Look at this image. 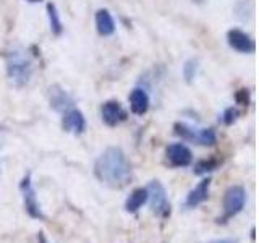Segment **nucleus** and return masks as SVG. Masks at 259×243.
<instances>
[{"instance_id": "nucleus-1", "label": "nucleus", "mask_w": 259, "mask_h": 243, "mask_svg": "<svg viewBox=\"0 0 259 243\" xmlns=\"http://www.w3.org/2000/svg\"><path fill=\"white\" fill-rule=\"evenodd\" d=\"M94 174L97 180L110 188H123L132 178V164L128 162L121 148L110 146L97 157Z\"/></svg>"}, {"instance_id": "nucleus-2", "label": "nucleus", "mask_w": 259, "mask_h": 243, "mask_svg": "<svg viewBox=\"0 0 259 243\" xmlns=\"http://www.w3.org/2000/svg\"><path fill=\"white\" fill-rule=\"evenodd\" d=\"M5 67H7V76L15 86L20 88L29 83L32 75V63L26 54L16 51V49L7 52Z\"/></svg>"}, {"instance_id": "nucleus-3", "label": "nucleus", "mask_w": 259, "mask_h": 243, "mask_svg": "<svg viewBox=\"0 0 259 243\" xmlns=\"http://www.w3.org/2000/svg\"><path fill=\"white\" fill-rule=\"evenodd\" d=\"M246 205V190L240 185L227 188L224 194V216L217 219V224H225L238 216Z\"/></svg>"}, {"instance_id": "nucleus-4", "label": "nucleus", "mask_w": 259, "mask_h": 243, "mask_svg": "<svg viewBox=\"0 0 259 243\" xmlns=\"http://www.w3.org/2000/svg\"><path fill=\"white\" fill-rule=\"evenodd\" d=\"M148 188V201L151 205V211L157 217L167 219L170 216V201L167 196V191L159 180H151V183L146 186Z\"/></svg>"}, {"instance_id": "nucleus-5", "label": "nucleus", "mask_w": 259, "mask_h": 243, "mask_svg": "<svg viewBox=\"0 0 259 243\" xmlns=\"http://www.w3.org/2000/svg\"><path fill=\"white\" fill-rule=\"evenodd\" d=\"M20 190L23 193V202H24V209L26 213L29 214V217L32 219H39V221H44L46 216L42 213V209L39 206V201L36 196V191L32 188V183H31V174L24 175L23 180L20 183Z\"/></svg>"}, {"instance_id": "nucleus-6", "label": "nucleus", "mask_w": 259, "mask_h": 243, "mask_svg": "<svg viewBox=\"0 0 259 243\" xmlns=\"http://www.w3.org/2000/svg\"><path fill=\"white\" fill-rule=\"evenodd\" d=\"M101 117L102 122L107 127H117L121 122H125L128 118V112L121 107V104L118 101H107L102 104L101 107Z\"/></svg>"}, {"instance_id": "nucleus-7", "label": "nucleus", "mask_w": 259, "mask_h": 243, "mask_svg": "<svg viewBox=\"0 0 259 243\" xmlns=\"http://www.w3.org/2000/svg\"><path fill=\"white\" fill-rule=\"evenodd\" d=\"M227 43L229 46L240 54H253L256 51L254 40L251 39L249 34H246L245 31H241L238 28H233L227 32Z\"/></svg>"}, {"instance_id": "nucleus-8", "label": "nucleus", "mask_w": 259, "mask_h": 243, "mask_svg": "<svg viewBox=\"0 0 259 243\" xmlns=\"http://www.w3.org/2000/svg\"><path fill=\"white\" fill-rule=\"evenodd\" d=\"M167 159L172 167H188L193 162V152L183 143H172L165 149Z\"/></svg>"}, {"instance_id": "nucleus-9", "label": "nucleus", "mask_w": 259, "mask_h": 243, "mask_svg": "<svg viewBox=\"0 0 259 243\" xmlns=\"http://www.w3.org/2000/svg\"><path fill=\"white\" fill-rule=\"evenodd\" d=\"M62 128L65 130V132H70V133H75V135L84 133V130H86L84 113L79 109H75V107H71L67 112H63Z\"/></svg>"}, {"instance_id": "nucleus-10", "label": "nucleus", "mask_w": 259, "mask_h": 243, "mask_svg": "<svg viewBox=\"0 0 259 243\" xmlns=\"http://www.w3.org/2000/svg\"><path fill=\"white\" fill-rule=\"evenodd\" d=\"M49 101H51V107L57 112H67L73 107V97L65 91L59 85H54L49 89Z\"/></svg>"}, {"instance_id": "nucleus-11", "label": "nucleus", "mask_w": 259, "mask_h": 243, "mask_svg": "<svg viewBox=\"0 0 259 243\" xmlns=\"http://www.w3.org/2000/svg\"><path fill=\"white\" fill-rule=\"evenodd\" d=\"M209 186H210V178L209 177L202 178V180L188 193L185 206L188 209H193V208H198L199 205H202V202L209 198Z\"/></svg>"}, {"instance_id": "nucleus-12", "label": "nucleus", "mask_w": 259, "mask_h": 243, "mask_svg": "<svg viewBox=\"0 0 259 243\" xmlns=\"http://www.w3.org/2000/svg\"><path fill=\"white\" fill-rule=\"evenodd\" d=\"M149 94L143 88H135L132 94H130V109H132L135 115H144L149 110Z\"/></svg>"}, {"instance_id": "nucleus-13", "label": "nucleus", "mask_w": 259, "mask_h": 243, "mask_svg": "<svg viewBox=\"0 0 259 243\" xmlns=\"http://www.w3.org/2000/svg\"><path fill=\"white\" fill-rule=\"evenodd\" d=\"M96 29L104 37L112 36L115 32V21L107 8H99L96 12Z\"/></svg>"}, {"instance_id": "nucleus-14", "label": "nucleus", "mask_w": 259, "mask_h": 243, "mask_svg": "<svg viewBox=\"0 0 259 243\" xmlns=\"http://www.w3.org/2000/svg\"><path fill=\"white\" fill-rule=\"evenodd\" d=\"M148 202V188H136L125 201V211L130 214L138 213Z\"/></svg>"}, {"instance_id": "nucleus-15", "label": "nucleus", "mask_w": 259, "mask_h": 243, "mask_svg": "<svg viewBox=\"0 0 259 243\" xmlns=\"http://www.w3.org/2000/svg\"><path fill=\"white\" fill-rule=\"evenodd\" d=\"M47 16H49V24H51V31L54 36H62L63 32V24L60 20V13L57 10L55 4H47Z\"/></svg>"}, {"instance_id": "nucleus-16", "label": "nucleus", "mask_w": 259, "mask_h": 243, "mask_svg": "<svg viewBox=\"0 0 259 243\" xmlns=\"http://www.w3.org/2000/svg\"><path fill=\"white\" fill-rule=\"evenodd\" d=\"M174 133L178 138H182L183 141H191V143L198 141V128H193L190 125L183 124V122H177L174 125Z\"/></svg>"}, {"instance_id": "nucleus-17", "label": "nucleus", "mask_w": 259, "mask_h": 243, "mask_svg": "<svg viewBox=\"0 0 259 243\" xmlns=\"http://www.w3.org/2000/svg\"><path fill=\"white\" fill-rule=\"evenodd\" d=\"M221 166V160L215 159V157H209V159H201L198 160L196 164H194V169L193 172L196 175H207L210 172H214V170Z\"/></svg>"}, {"instance_id": "nucleus-18", "label": "nucleus", "mask_w": 259, "mask_h": 243, "mask_svg": "<svg viewBox=\"0 0 259 243\" xmlns=\"http://www.w3.org/2000/svg\"><path fill=\"white\" fill-rule=\"evenodd\" d=\"M198 68H199V62L196 59H190L186 60L183 65V78L186 81V85H191L194 78L198 75Z\"/></svg>"}, {"instance_id": "nucleus-19", "label": "nucleus", "mask_w": 259, "mask_h": 243, "mask_svg": "<svg viewBox=\"0 0 259 243\" xmlns=\"http://www.w3.org/2000/svg\"><path fill=\"white\" fill-rule=\"evenodd\" d=\"M198 144L201 146H214L217 143V135L212 128H201L198 130Z\"/></svg>"}, {"instance_id": "nucleus-20", "label": "nucleus", "mask_w": 259, "mask_h": 243, "mask_svg": "<svg viewBox=\"0 0 259 243\" xmlns=\"http://www.w3.org/2000/svg\"><path fill=\"white\" fill-rule=\"evenodd\" d=\"M240 117V112L238 109H235V107H227L222 113V122L225 125H233L235 122L238 120Z\"/></svg>"}, {"instance_id": "nucleus-21", "label": "nucleus", "mask_w": 259, "mask_h": 243, "mask_svg": "<svg viewBox=\"0 0 259 243\" xmlns=\"http://www.w3.org/2000/svg\"><path fill=\"white\" fill-rule=\"evenodd\" d=\"M235 101L240 105H248L249 104V91L248 89H238L237 93H235Z\"/></svg>"}, {"instance_id": "nucleus-22", "label": "nucleus", "mask_w": 259, "mask_h": 243, "mask_svg": "<svg viewBox=\"0 0 259 243\" xmlns=\"http://www.w3.org/2000/svg\"><path fill=\"white\" fill-rule=\"evenodd\" d=\"M37 240H39V243H47V240H46V237H44V233H42V232H39Z\"/></svg>"}, {"instance_id": "nucleus-23", "label": "nucleus", "mask_w": 259, "mask_h": 243, "mask_svg": "<svg viewBox=\"0 0 259 243\" xmlns=\"http://www.w3.org/2000/svg\"><path fill=\"white\" fill-rule=\"evenodd\" d=\"M210 243H237V241H235V240H214V241H210Z\"/></svg>"}, {"instance_id": "nucleus-24", "label": "nucleus", "mask_w": 259, "mask_h": 243, "mask_svg": "<svg viewBox=\"0 0 259 243\" xmlns=\"http://www.w3.org/2000/svg\"><path fill=\"white\" fill-rule=\"evenodd\" d=\"M194 4H204V0H193Z\"/></svg>"}, {"instance_id": "nucleus-25", "label": "nucleus", "mask_w": 259, "mask_h": 243, "mask_svg": "<svg viewBox=\"0 0 259 243\" xmlns=\"http://www.w3.org/2000/svg\"><path fill=\"white\" fill-rule=\"evenodd\" d=\"M28 2H31V4H36V2H40V0H28Z\"/></svg>"}]
</instances>
